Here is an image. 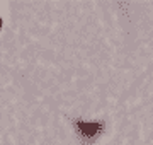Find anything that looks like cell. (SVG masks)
Segmentation results:
<instances>
[{
  "mask_svg": "<svg viewBox=\"0 0 153 145\" xmlns=\"http://www.w3.org/2000/svg\"><path fill=\"white\" fill-rule=\"evenodd\" d=\"M73 126H75L76 133H78V137H80L83 145L92 144L94 140L104 132V123L102 121L85 123V121H82V120H75V121H73Z\"/></svg>",
  "mask_w": 153,
  "mask_h": 145,
  "instance_id": "obj_1",
  "label": "cell"
},
{
  "mask_svg": "<svg viewBox=\"0 0 153 145\" xmlns=\"http://www.w3.org/2000/svg\"><path fill=\"white\" fill-rule=\"evenodd\" d=\"M0 28H2V19H0Z\"/></svg>",
  "mask_w": 153,
  "mask_h": 145,
  "instance_id": "obj_2",
  "label": "cell"
}]
</instances>
